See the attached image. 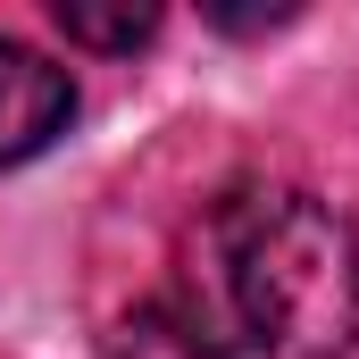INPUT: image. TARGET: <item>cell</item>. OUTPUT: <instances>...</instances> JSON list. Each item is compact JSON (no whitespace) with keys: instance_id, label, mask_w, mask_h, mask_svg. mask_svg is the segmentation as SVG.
I'll use <instances>...</instances> for the list:
<instances>
[{"instance_id":"obj_1","label":"cell","mask_w":359,"mask_h":359,"mask_svg":"<svg viewBox=\"0 0 359 359\" xmlns=\"http://www.w3.org/2000/svg\"><path fill=\"white\" fill-rule=\"evenodd\" d=\"M168 301L217 359H343L359 343V234L318 192L243 184L192 226Z\"/></svg>"},{"instance_id":"obj_2","label":"cell","mask_w":359,"mask_h":359,"mask_svg":"<svg viewBox=\"0 0 359 359\" xmlns=\"http://www.w3.org/2000/svg\"><path fill=\"white\" fill-rule=\"evenodd\" d=\"M67 117H76L67 67H50L42 50H25V42L0 34V168L50 151V142L67 134Z\"/></svg>"},{"instance_id":"obj_3","label":"cell","mask_w":359,"mask_h":359,"mask_svg":"<svg viewBox=\"0 0 359 359\" xmlns=\"http://www.w3.org/2000/svg\"><path fill=\"white\" fill-rule=\"evenodd\" d=\"M50 17H59V34L84 42V50H134V42L159 34V8H151V0H59Z\"/></svg>"},{"instance_id":"obj_4","label":"cell","mask_w":359,"mask_h":359,"mask_svg":"<svg viewBox=\"0 0 359 359\" xmlns=\"http://www.w3.org/2000/svg\"><path fill=\"white\" fill-rule=\"evenodd\" d=\"M109 351H117V359H217L209 343H201V326L184 318L176 301H142V309L117 326Z\"/></svg>"}]
</instances>
